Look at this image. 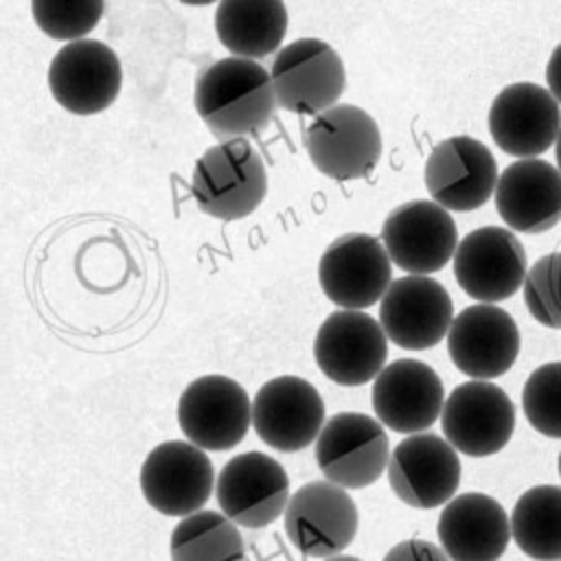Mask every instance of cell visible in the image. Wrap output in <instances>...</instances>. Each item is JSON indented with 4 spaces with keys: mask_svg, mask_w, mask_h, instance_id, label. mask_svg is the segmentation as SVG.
Returning a JSON list of instances; mask_svg holds the SVG:
<instances>
[{
    "mask_svg": "<svg viewBox=\"0 0 561 561\" xmlns=\"http://www.w3.org/2000/svg\"><path fill=\"white\" fill-rule=\"evenodd\" d=\"M193 101L204 125L221 140L261 131L276 110L270 72L259 61L241 57L206 66L195 79Z\"/></svg>",
    "mask_w": 561,
    "mask_h": 561,
    "instance_id": "obj_1",
    "label": "cell"
},
{
    "mask_svg": "<svg viewBox=\"0 0 561 561\" xmlns=\"http://www.w3.org/2000/svg\"><path fill=\"white\" fill-rule=\"evenodd\" d=\"M191 193L202 213L224 221L243 219L267 193L265 164L245 138L224 140L195 162Z\"/></svg>",
    "mask_w": 561,
    "mask_h": 561,
    "instance_id": "obj_2",
    "label": "cell"
},
{
    "mask_svg": "<svg viewBox=\"0 0 561 561\" xmlns=\"http://www.w3.org/2000/svg\"><path fill=\"white\" fill-rule=\"evenodd\" d=\"M305 149L313 167L333 180H359L381 158V131L357 105H333L307 125Z\"/></svg>",
    "mask_w": 561,
    "mask_h": 561,
    "instance_id": "obj_3",
    "label": "cell"
},
{
    "mask_svg": "<svg viewBox=\"0 0 561 561\" xmlns=\"http://www.w3.org/2000/svg\"><path fill=\"white\" fill-rule=\"evenodd\" d=\"M390 445L383 425L362 412H337L316 438V462L342 489H364L388 469Z\"/></svg>",
    "mask_w": 561,
    "mask_h": 561,
    "instance_id": "obj_4",
    "label": "cell"
},
{
    "mask_svg": "<svg viewBox=\"0 0 561 561\" xmlns=\"http://www.w3.org/2000/svg\"><path fill=\"white\" fill-rule=\"evenodd\" d=\"M276 107L294 114H313L337 105L346 88L342 57L322 39L305 37L283 46L272 64Z\"/></svg>",
    "mask_w": 561,
    "mask_h": 561,
    "instance_id": "obj_5",
    "label": "cell"
},
{
    "mask_svg": "<svg viewBox=\"0 0 561 561\" xmlns=\"http://www.w3.org/2000/svg\"><path fill=\"white\" fill-rule=\"evenodd\" d=\"M252 423V401L241 383L226 375L191 381L178 401V425L191 445L204 451L237 447Z\"/></svg>",
    "mask_w": 561,
    "mask_h": 561,
    "instance_id": "obj_6",
    "label": "cell"
},
{
    "mask_svg": "<svg viewBox=\"0 0 561 561\" xmlns=\"http://www.w3.org/2000/svg\"><path fill=\"white\" fill-rule=\"evenodd\" d=\"M445 440L460 454L484 458L502 451L515 432V405L491 381H465L443 403Z\"/></svg>",
    "mask_w": 561,
    "mask_h": 561,
    "instance_id": "obj_7",
    "label": "cell"
},
{
    "mask_svg": "<svg viewBox=\"0 0 561 561\" xmlns=\"http://www.w3.org/2000/svg\"><path fill=\"white\" fill-rule=\"evenodd\" d=\"M318 280L333 305L362 311L379 302L388 291L392 261L381 239L364 232L342 234L322 252Z\"/></svg>",
    "mask_w": 561,
    "mask_h": 561,
    "instance_id": "obj_8",
    "label": "cell"
},
{
    "mask_svg": "<svg viewBox=\"0 0 561 561\" xmlns=\"http://www.w3.org/2000/svg\"><path fill=\"white\" fill-rule=\"evenodd\" d=\"M283 515L294 548L316 559L342 554L359 526L353 497L329 480H313L294 491Z\"/></svg>",
    "mask_w": 561,
    "mask_h": 561,
    "instance_id": "obj_9",
    "label": "cell"
},
{
    "mask_svg": "<svg viewBox=\"0 0 561 561\" xmlns=\"http://www.w3.org/2000/svg\"><path fill=\"white\" fill-rule=\"evenodd\" d=\"M215 471L204 449L167 440L153 447L140 467V491L151 508L169 517H188L210 497Z\"/></svg>",
    "mask_w": 561,
    "mask_h": 561,
    "instance_id": "obj_10",
    "label": "cell"
},
{
    "mask_svg": "<svg viewBox=\"0 0 561 561\" xmlns=\"http://www.w3.org/2000/svg\"><path fill=\"white\" fill-rule=\"evenodd\" d=\"M381 243L390 261L408 274L427 276L443 270L458 248V228L432 199H410L386 217Z\"/></svg>",
    "mask_w": 561,
    "mask_h": 561,
    "instance_id": "obj_11",
    "label": "cell"
},
{
    "mask_svg": "<svg viewBox=\"0 0 561 561\" xmlns=\"http://www.w3.org/2000/svg\"><path fill=\"white\" fill-rule=\"evenodd\" d=\"M313 357L327 379L340 386H362L386 366L388 337L373 316L340 309L320 324Z\"/></svg>",
    "mask_w": 561,
    "mask_h": 561,
    "instance_id": "obj_12",
    "label": "cell"
},
{
    "mask_svg": "<svg viewBox=\"0 0 561 561\" xmlns=\"http://www.w3.org/2000/svg\"><path fill=\"white\" fill-rule=\"evenodd\" d=\"M215 495L230 522L263 528L285 513L289 478L276 458L263 451H243L221 467Z\"/></svg>",
    "mask_w": 561,
    "mask_h": 561,
    "instance_id": "obj_13",
    "label": "cell"
},
{
    "mask_svg": "<svg viewBox=\"0 0 561 561\" xmlns=\"http://www.w3.org/2000/svg\"><path fill=\"white\" fill-rule=\"evenodd\" d=\"M123 83L116 53L96 39H79L61 46L48 68L53 99L77 116L99 114L110 107Z\"/></svg>",
    "mask_w": 561,
    "mask_h": 561,
    "instance_id": "obj_14",
    "label": "cell"
},
{
    "mask_svg": "<svg viewBox=\"0 0 561 561\" xmlns=\"http://www.w3.org/2000/svg\"><path fill=\"white\" fill-rule=\"evenodd\" d=\"M526 272L524 245L508 228L482 226L454 252V276L460 289L484 305L511 298L524 285Z\"/></svg>",
    "mask_w": 561,
    "mask_h": 561,
    "instance_id": "obj_15",
    "label": "cell"
},
{
    "mask_svg": "<svg viewBox=\"0 0 561 561\" xmlns=\"http://www.w3.org/2000/svg\"><path fill=\"white\" fill-rule=\"evenodd\" d=\"M423 175L432 202L456 213L484 206L500 178L491 149L471 136L440 140L432 149Z\"/></svg>",
    "mask_w": 561,
    "mask_h": 561,
    "instance_id": "obj_16",
    "label": "cell"
},
{
    "mask_svg": "<svg viewBox=\"0 0 561 561\" xmlns=\"http://www.w3.org/2000/svg\"><path fill=\"white\" fill-rule=\"evenodd\" d=\"M388 482L394 495L412 508L427 511L447 504L460 486L458 451L438 434H410L390 454Z\"/></svg>",
    "mask_w": 561,
    "mask_h": 561,
    "instance_id": "obj_17",
    "label": "cell"
},
{
    "mask_svg": "<svg viewBox=\"0 0 561 561\" xmlns=\"http://www.w3.org/2000/svg\"><path fill=\"white\" fill-rule=\"evenodd\" d=\"M454 322L447 289L430 276H401L379 300V324L390 342L408 351L436 346Z\"/></svg>",
    "mask_w": 561,
    "mask_h": 561,
    "instance_id": "obj_18",
    "label": "cell"
},
{
    "mask_svg": "<svg viewBox=\"0 0 561 561\" xmlns=\"http://www.w3.org/2000/svg\"><path fill=\"white\" fill-rule=\"evenodd\" d=\"M252 425L267 447L300 451L316 443L324 425V401L307 379L280 375L254 394Z\"/></svg>",
    "mask_w": 561,
    "mask_h": 561,
    "instance_id": "obj_19",
    "label": "cell"
},
{
    "mask_svg": "<svg viewBox=\"0 0 561 561\" xmlns=\"http://www.w3.org/2000/svg\"><path fill=\"white\" fill-rule=\"evenodd\" d=\"M489 131L504 153L528 160L557 142L561 107L548 88L517 81L495 94L489 107Z\"/></svg>",
    "mask_w": 561,
    "mask_h": 561,
    "instance_id": "obj_20",
    "label": "cell"
},
{
    "mask_svg": "<svg viewBox=\"0 0 561 561\" xmlns=\"http://www.w3.org/2000/svg\"><path fill=\"white\" fill-rule=\"evenodd\" d=\"M447 351L462 375L476 381L495 379L517 359V322L497 305H469L454 316L447 331Z\"/></svg>",
    "mask_w": 561,
    "mask_h": 561,
    "instance_id": "obj_21",
    "label": "cell"
},
{
    "mask_svg": "<svg viewBox=\"0 0 561 561\" xmlns=\"http://www.w3.org/2000/svg\"><path fill=\"white\" fill-rule=\"evenodd\" d=\"M445 388L440 377L419 359H394L373 383L377 421L399 434H421L443 412Z\"/></svg>",
    "mask_w": 561,
    "mask_h": 561,
    "instance_id": "obj_22",
    "label": "cell"
},
{
    "mask_svg": "<svg viewBox=\"0 0 561 561\" xmlns=\"http://www.w3.org/2000/svg\"><path fill=\"white\" fill-rule=\"evenodd\" d=\"M495 208L511 232L554 228L561 221V171L539 158L508 164L497 178Z\"/></svg>",
    "mask_w": 561,
    "mask_h": 561,
    "instance_id": "obj_23",
    "label": "cell"
},
{
    "mask_svg": "<svg viewBox=\"0 0 561 561\" xmlns=\"http://www.w3.org/2000/svg\"><path fill=\"white\" fill-rule=\"evenodd\" d=\"M436 533L449 561H497L508 546L511 522L495 497L462 493L445 504Z\"/></svg>",
    "mask_w": 561,
    "mask_h": 561,
    "instance_id": "obj_24",
    "label": "cell"
},
{
    "mask_svg": "<svg viewBox=\"0 0 561 561\" xmlns=\"http://www.w3.org/2000/svg\"><path fill=\"white\" fill-rule=\"evenodd\" d=\"M219 42L241 59L274 53L287 31V9L280 0H224L215 9Z\"/></svg>",
    "mask_w": 561,
    "mask_h": 561,
    "instance_id": "obj_25",
    "label": "cell"
},
{
    "mask_svg": "<svg viewBox=\"0 0 561 561\" xmlns=\"http://www.w3.org/2000/svg\"><path fill=\"white\" fill-rule=\"evenodd\" d=\"M511 537L535 561H561V486L524 491L511 513Z\"/></svg>",
    "mask_w": 561,
    "mask_h": 561,
    "instance_id": "obj_26",
    "label": "cell"
},
{
    "mask_svg": "<svg viewBox=\"0 0 561 561\" xmlns=\"http://www.w3.org/2000/svg\"><path fill=\"white\" fill-rule=\"evenodd\" d=\"M169 554L171 561H245V546L224 513L197 511L175 524Z\"/></svg>",
    "mask_w": 561,
    "mask_h": 561,
    "instance_id": "obj_27",
    "label": "cell"
},
{
    "mask_svg": "<svg viewBox=\"0 0 561 561\" xmlns=\"http://www.w3.org/2000/svg\"><path fill=\"white\" fill-rule=\"evenodd\" d=\"M522 408L533 430L561 438V362L535 368L522 388Z\"/></svg>",
    "mask_w": 561,
    "mask_h": 561,
    "instance_id": "obj_28",
    "label": "cell"
},
{
    "mask_svg": "<svg viewBox=\"0 0 561 561\" xmlns=\"http://www.w3.org/2000/svg\"><path fill=\"white\" fill-rule=\"evenodd\" d=\"M103 7V0H33L31 13L44 35L70 44L99 24Z\"/></svg>",
    "mask_w": 561,
    "mask_h": 561,
    "instance_id": "obj_29",
    "label": "cell"
},
{
    "mask_svg": "<svg viewBox=\"0 0 561 561\" xmlns=\"http://www.w3.org/2000/svg\"><path fill=\"white\" fill-rule=\"evenodd\" d=\"M522 287L528 313L548 329H561V252L539 256Z\"/></svg>",
    "mask_w": 561,
    "mask_h": 561,
    "instance_id": "obj_30",
    "label": "cell"
},
{
    "mask_svg": "<svg viewBox=\"0 0 561 561\" xmlns=\"http://www.w3.org/2000/svg\"><path fill=\"white\" fill-rule=\"evenodd\" d=\"M381 561H449L440 546L427 539H403L394 543Z\"/></svg>",
    "mask_w": 561,
    "mask_h": 561,
    "instance_id": "obj_31",
    "label": "cell"
},
{
    "mask_svg": "<svg viewBox=\"0 0 561 561\" xmlns=\"http://www.w3.org/2000/svg\"><path fill=\"white\" fill-rule=\"evenodd\" d=\"M546 81L548 92L554 96V101L561 105V44L554 46L548 66H546Z\"/></svg>",
    "mask_w": 561,
    "mask_h": 561,
    "instance_id": "obj_32",
    "label": "cell"
},
{
    "mask_svg": "<svg viewBox=\"0 0 561 561\" xmlns=\"http://www.w3.org/2000/svg\"><path fill=\"white\" fill-rule=\"evenodd\" d=\"M554 156H557V164H559V171H561V131H559L557 142H554Z\"/></svg>",
    "mask_w": 561,
    "mask_h": 561,
    "instance_id": "obj_33",
    "label": "cell"
},
{
    "mask_svg": "<svg viewBox=\"0 0 561 561\" xmlns=\"http://www.w3.org/2000/svg\"><path fill=\"white\" fill-rule=\"evenodd\" d=\"M324 561H362V559L351 557V554H335V557H329V559H324Z\"/></svg>",
    "mask_w": 561,
    "mask_h": 561,
    "instance_id": "obj_34",
    "label": "cell"
},
{
    "mask_svg": "<svg viewBox=\"0 0 561 561\" xmlns=\"http://www.w3.org/2000/svg\"><path fill=\"white\" fill-rule=\"evenodd\" d=\"M557 467H559V476H561V454H559V462H557Z\"/></svg>",
    "mask_w": 561,
    "mask_h": 561,
    "instance_id": "obj_35",
    "label": "cell"
}]
</instances>
